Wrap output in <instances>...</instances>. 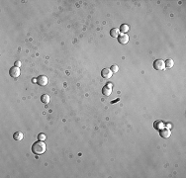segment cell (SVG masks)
Here are the masks:
<instances>
[{
	"label": "cell",
	"mask_w": 186,
	"mask_h": 178,
	"mask_svg": "<svg viewBox=\"0 0 186 178\" xmlns=\"http://www.w3.org/2000/svg\"><path fill=\"white\" fill-rule=\"evenodd\" d=\"M37 82L39 85L41 86H46L48 84V77L45 76V75H40L38 78H37Z\"/></svg>",
	"instance_id": "obj_5"
},
{
	"label": "cell",
	"mask_w": 186,
	"mask_h": 178,
	"mask_svg": "<svg viewBox=\"0 0 186 178\" xmlns=\"http://www.w3.org/2000/svg\"><path fill=\"white\" fill-rule=\"evenodd\" d=\"M32 151L35 154H43L46 151V144L43 141L36 142L32 146Z\"/></svg>",
	"instance_id": "obj_1"
},
{
	"label": "cell",
	"mask_w": 186,
	"mask_h": 178,
	"mask_svg": "<svg viewBox=\"0 0 186 178\" xmlns=\"http://www.w3.org/2000/svg\"><path fill=\"white\" fill-rule=\"evenodd\" d=\"M154 127H155L156 130H161L162 128H164V124H163L162 121H156V122H155Z\"/></svg>",
	"instance_id": "obj_10"
},
{
	"label": "cell",
	"mask_w": 186,
	"mask_h": 178,
	"mask_svg": "<svg viewBox=\"0 0 186 178\" xmlns=\"http://www.w3.org/2000/svg\"><path fill=\"white\" fill-rule=\"evenodd\" d=\"M164 64H165V68L166 67L167 68H171L173 66V64H174V61L172 59H166L165 62H164Z\"/></svg>",
	"instance_id": "obj_14"
},
{
	"label": "cell",
	"mask_w": 186,
	"mask_h": 178,
	"mask_svg": "<svg viewBox=\"0 0 186 178\" xmlns=\"http://www.w3.org/2000/svg\"><path fill=\"white\" fill-rule=\"evenodd\" d=\"M118 41H119V43L120 44H123V45H125V44H127L128 42H129V36L127 35V34H120L119 35V37H118Z\"/></svg>",
	"instance_id": "obj_6"
},
{
	"label": "cell",
	"mask_w": 186,
	"mask_h": 178,
	"mask_svg": "<svg viewBox=\"0 0 186 178\" xmlns=\"http://www.w3.org/2000/svg\"><path fill=\"white\" fill-rule=\"evenodd\" d=\"M112 74H113V72H112L111 69H109V68H104V69L101 70V75H102L103 78L109 79V78L112 76Z\"/></svg>",
	"instance_id": "obj_7"
},
{
	"label": "cell",
	"mask_w": 186,
	"mask_h": 178,
	"mask_svg": "<svg viewBox=\"0 0 186 178\" xmlns=\"http://www.w3.org/2000/svg\"><path fill=\"white\" fill-rule=\"evenodd\" d=\"M13 138H14V140H16V141H22L23 138H24V135H23L21 132H16V133H14Z\"/></svg>",
	"instance_id": "obj_11"
},
{
	"label": "cell",
	"mask_w": 186,
	"mask_h": 178,
	"mask_svg": "<svg viewBox=\"0 0 186 178\" xmlns=\"http://www.w3.org/2000/svg\"><path fill=\"white\" fill-rule=\"evenodd\" d=\"M15 66H17V67L21 66V62H20V61H16V62H15Z\"/></svg>",
	"instance_id": "obj_17"
},
{
	"label": "cell",
	"mask_w": 186,
	"mask_h": 178,
	"mask_svg": "<svg viewBox=\"0 0 186 178\" xmlns=\"http://www.w3.org/2000/svg\"><path fill=\"white\" fill-rule=\"evenodd\" d=\"M129 30H130V27H129L127 24H123V25L120 27V31H121L123 34H126Z\"/></svg>",
	"instance_id": "obj_13"
},
{
	"label": "cell",
	"mask_w": 186,
	"mask_h": 178,
	"mask_svg": "<svg viewBox=\"0 0 186 178\" xmlns=\"http://www.w3.org/2000/svg\"><path fill=\"white\" fill-rule=\"evenodd\" d=\"M159 134H160V137L161 138H163V139H168L170 136H171V131L168 129V128H162L161 130H160V132H159Z\"/></svg>",
	"instance_id": "obj_4"
},
{
	"label": "cell",
	"mask_w": 186,
	"mask_h": 178,
	"mask_svg": "<svg viewBox=\"0 0 186 178\" xmlns=\"http://www.w3.org/2000/svg\"><path fill=\"white\" fill-rule=\"evenodd\" d=\"M106 86H107V87H109V88H112V87H113V85H112L111 83H108V84H107Z\"/></svg>",
	"instance_id": "obj_18"
},
{
	"label": "cell",
	"mask_w": 186,
	"mask_h": 178,
	"mask_svg": "<svg viewBox=\"0 0 186 178\" xmlns=\"http://www.w3.org/2000/svg\"><path fill=\"white\" fill-rule=\"evenodd\" d=\"M110 35H111V37H113V38H118L119 35H120V30L117 29V28H113V29L110 31Z\"/></svg>",
	"instance_id": "obj_8"
},
{
	"label": "cell",
	"mask_w": 186,
	"mask_h": 178,
	"mask_svg": "<svg viewBox=\"0 0 186 178\" xmlns=\"http://www.w3.org/2000/svg\"><path fill=\"white\" fill-rule=\"evenodd\" d=\"M38 139H39L40 141H44V140H46V135H44V134H40V135L38 136Z\"/></svg>",
	"instance_id": "obj_16"
},
{
	"label": "cell",
	"mask_w": 186,
	"mask_h": 178,
	"mask_svg": "<svg viewBox=\"0 0 186 178\" xmlns=\"http://www.w3.org/2000/svg\"><path fill=\"white\" fill-rule=\"evenodd\" d=\"M102 93H103L104 96H110L111 93H112V88H109V87H107V86H104V87L102 88Z\"/></svg>",
	"instance_id": "obj_12"
},
{
	"label": "cell",
	"mask_w": 186,
	"mask_h": 178,
	"mask_svg": "<svg viewBox=\"0 0 186 178\" xmlns=\"http://www.w3.org/2000/svg\"><path fill=\"white\" fill-rule=\"evenodd\" d=\"M154 67L155 69L156 70H163L165 68V64H164V61L162 59H156L155 62H154Z\"/></svg>",
	"instance_id": "obj_2"
},
{
	"label": "cell",
	"mask_w": 186,
	"mask_h": 178,
	"mask_svg": "<svg viewBox=\"0 0 186 178\" xmlns=\"http://www.w3.org/2000/svg\"><path fill=\"white\" fill-rule=\"evenodd\" d=\"M33 82H34V83H37V79H33Z\"/></svg>",
	"instance_id": "obj_19"
},
{
	"label": "cell",
	"mask_w": 186,
	"mask_h": 178,
	"mask_svg": "<svg viewBox=\"0 0 186 178\" xmlns=\"http://www.w3.org/2000/svg\"><path fill=\"white\" fill-rule=\"evenodd\" d=\"M118 70H119V67H118L117 65H112V67H111V71H112L113 73H117Z\"/></svg>",
	"instance_id": "obj_15"
},
{
	"label": "cell",
	"mask_w": 186,
	"mask_h": 178,
	"mask_svg": "<svg viewBox=\"0 0 186 178\" xmlns=\"http://www.w3.org/2000/svg\"><path fill=\"white\" fill-rule=\"evenodd\" d=\"M41 101L44 103V104H49L50 103V101H51V98H50V96L48 95V94H44V95H42V97H41Z\"/></svg>",
	"instance_id": "obj_9"
},
{
	"label": "cell",
	"mask_w": 186,
	"mask_h": 178,
	"mask_svg": "<svg viewBox=\"0 0 186 178\" xmlns=\"http://www.w3.org/2000/svg\"><path fill=\"white\" fill-rule=\"evenodd\" d=\"M9 73H10V76L13 77V78H17L19 75H20V69L19 67L17 66H12L9 70Z\"/></svg>",
	"instance_id": "obj_3"
}]
</instances>
